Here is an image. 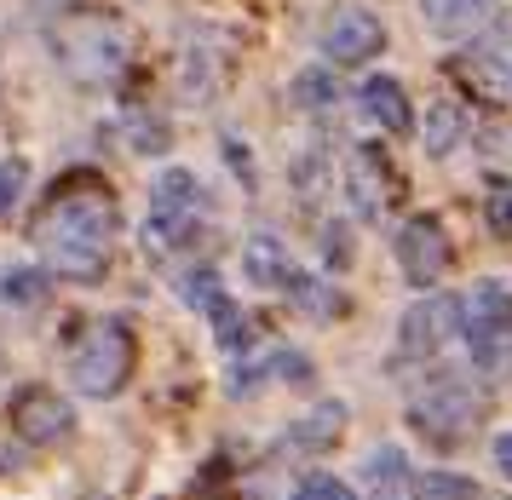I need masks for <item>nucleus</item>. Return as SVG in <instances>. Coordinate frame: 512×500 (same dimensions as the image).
Instances as JSON below:
<instances>
[{"label":"nucleus","instance_id":"f8f14e48","mask_svg":"<svg viewBox=\"0 0 512 500\" xmlns=\"http://www.w3.org/2000/svg\"><path fill=\"white\" fill-rule=\"evenodd\" d=\"M357 104H363V115H369L374 127H386V133H409V127H415L409 92L397 87L392 75H369V81L357 87Z\"/></svg>","mask_w":512,"mask_h":500},{"label":"nucleus","instance_id":"4be33fe9","mask_svg":"<svg viewBox=\"0 0 512 500\" xmlns=\"http://www.w3.org/2000/svg\"><path fill=\"white\" fill-rule=\"evenodd\" d=\"M484 219H489L495 236H512V196H507V190H495V196L484 202Z\"/></svg>","mask_w":512,"mask_h":500},{"label":"nucleus","instance_id":"dca6fc26","mask_svg":"<svg viewBox=\"0 0 512 500\" xmlns=\"http://www.w3.org/2000/svg\"><path fill=\"white\" fill-rule=\"evenodd\" d=\"M461 133H466L461 104H438V110L426 115V150H432V156H449V150L461 144Z\"/></svg>","mask_w":512,"mask_h":500},{"label":"nucleus","instance_id":"9d476101","mask_svg":"<svg viewBox=\"0 0 512 500\" xmlns=\"http://www.w3.org/2000/svg\"><path fill=\"white\" fill-rule=\"evenodd\" d=\"M70 420H75L70 403L47 386H24L12 397V426H18L24 443H58V437L70 432Z\"/></svg>","mask_w":512,"mask_h":500},{"label":"nucleus","instance_id":"b1692460","mask_svg":"<svg viewBox=\"0 0 512 500\" xmlns=\"http://www.w3.org/2000/svg\"><path fill=\"white\" fill-rule=\"evenodd\" d=\"M6 294H12V299H41L47 288H41V276H18V271H6Z\"/></svg>","mask_w":512,"mask_h":500},{"label":"nucleus","instance_id":"4468645a","mask_svg":"<svg viewBox=\"0 0 512 500\" xmlns=\"http://www.w3.org/2000/svg\"><path fill=\"white\" fill-rule=\"evenodd\" d=\"M242 265H248V276L259 288H294V265H288V248L277 236H254L248 253H242Z\"/></svg>","mask_w":512,"mask_h":500},{"label":"nucleus","instance_id":"a211bd4d","mask_svg":"<svg viewBox=\"0 0 512 500\" xmlns=\"http://www.w3.org/2000/svg\"><path fill=\"white\" fill-rule=\"evenodd\" d=\"M340 420H346V414L328 403V409H317V420H305V426H300L294 437H300V443H328V437L340 432Z\"/></svg>","mask_w":512,"mask_h":500},{"label":"nucleus","instance_id":"1a4fd4ad","mask_svg":"<svg viewBox=\"0 0 512 500\" xmlns=\"http://www.w3.org/2000/svg\"><path fill=\"white\" fill-rule=\"evenodd\" d=\"M346 190H351V207H357L363 219H380V213L397 202V173L386 167V156H380L374 144L351 150V161H346Z\"/></svg>","mask_w":512,"mask_h":500},{"label":"nucleus","instance_id":"6e6552de","mask_svg":"<svg viewBox=\"0 0 512 500\" xmlns=\"http://www.w3.org/2000/svg\"><path fill=\"white\" fill-rule=\"evenodd\" d=\"M386 46V23L363 12V6H346V12H334L323 29V58L328 64H369L374 52Z\"/></svg>","mask_w":512,"mask_h":500},{"label":"nucleus","instance_id":"423d86ee","mask_svg":"<svg viewBox=\"0 0 512 500\" xmlns=\"http://www.w3.org/2000/svg\"><path fill=\"white\" fill-rule=\"evenodd\" d=\"M478 414H484L478 391L461 386V380H438L426 397H415L409 420H415V432H426L432 443H455V437H466L478 426Z\"/></svg>","mask_w":512,"mask_h":500},{"label":"nucleus","instance_id":"5701e85b","mask_svg":"<svg viewBox=\"0 0 512 500\" xmlns=\"http://www.w3.org/2000/svg\"><path fill=\"white\" fill-rule=\"evenodd\" d=\"M300 104H311V110H328V104H334L328 75H300Z\"/></svg>","mask_w":512,"mask_h":500},{"label":"nucleus","instance_id":"f03ea898","mask_svg":"<svg viewBox=\"0 0 512 500\" xmlns=\"http://www.w3.org/2000/svg\"><path fill=\"white\" fill-rule=\"evenodd\" d=\"M58 46H64V64L75 81L87 87H110L121 69H127V29L110 12H70L58 23Z\"/></svg>","mask_w":512,"mask_h":500},{"label":"nucleus","instance_id":"39448f33","mask_svg":"<svg viewBox=\"0 0 512 500\" xmlns=\"http://www.w3.org/2000/svg\"><path fill=\"white\" fill-rule=\"evenodd\" d=\"M461 334L472 345V357L484 368H495L507 357L512 345V294L501 282H484V288H472V299L461 305Z\"/></svg>","mask_w":512,"mask_h":500},{"label":"nucleus","instance_id":"9b49d317","mask_svg":"<svg viewBox=\"0 0 512 500\" xmlns=\"http://www.w3.org/2000/svg\"><path fill=\"white\" fill-rule=\"evenodd\" d=\"M449 334H461V299H426L403 317V351L409 357H432Z\"/></svg>","mask_w":512,"mask_h":500},{"label":"nucleus","instance_id":"ddd939ff","mask_svg":"<svg viewBox=\"0 0 512 500\" xmlns=\"http://www.w3.org/2000/svg\"><path fill=\"white\" fill-rule=\"evenodd\" d=\"M185 299L196 305V311H208L225 345L242 340V311L225 299V288H219V276H213V271H190V276H185Z\"/></svg>","mask_w":512,"mask_h":500},{"label":"nucleus","instance_id":"0eeeda50","mask_svg":"<svg viewBox=\"0 0 512 500\" xmlns=\"http://www.w3.org/2000/svg\"><path fill=\"white\" fill-rule=\"evenodd\" d=\"M449 259H455L449 230H443L432 213H415L409 225L397 230V265H403V276H409L415 288H432V282L449 271Z\"/></svg>","mask_w":512,"mask_h":500},{"label":"nucleus","instance_id":"7ed1b4c3","mask_svg":"<svg viewBox=\"0 0 512 500\" xmlns=\"http://www.w3.org/2000/svg\"><path fill=\"white\" fill-rule=\"evenodd\" d=\"M139 363V345H133V328L121 317H98L70 351V380L81 397H116L127 386V374Z\"/></svg>","mask_w":512,"mask_h":500},{"label":"nucleus","instance_id":"f3484780","mask_svg":"<svg viewBox=\"0 0 512 500\" xmlns=\"http://www.w3.org/2000/svg\"><path fill=\"white\" fill-rule=\"evenodd\" d=\"M415 500H478V483L472 478H455V472H426V478L409 483Z\"/></svg>","mask_w":512,"mask_h":500},{"label":"nucleus","instance_id":"2eb2a0df","mask_svg":"<svg viewBox=\"0 0 512 500\" xmlns=\"http://www.w3.org/2000/svg\"><path fill=\"white\" fill-rule=\"evenodd\" d=\"M420 12H426V23L438 35H461V29H472L489 12V0H420Z\"/></svg>","mask_w":512,"mask_h":500},{"label":"nucleus","instance_id":"6ab92c4d","mask_svg":"<svg viewBox=\"0 0 512 500\" xmlns=\"http://www.w3.org/2000/svg\"><path fill=\"white\" fill-rule=\"evenodd\" d=\"M294 500H357V495H351V489H346L340 478H305Z\"/></svg>","mask_w":512,"mask_h":500},{"label":"nucleus","instance_id":"20e7f679","mask_svg":"<svg viewBox=\"0 0 512 500\" xmlns=\"http://www.w3.org/2000/svg\"><path fill=\"white\" fill-rule=\"evenodd\" d=\"M202 184L196 173L185 167H167L162 179H156V196H150V248L156 253H173L185 248L190 236L202 230Z\"/></svg>","mask_w":512,"mask_h":500},{"label":"nucleus","instance_id":"412c9836","mask_svg":"<svg viewBox=\"0 0 512 500\" xmlns=\"http://www.w3.org/2000/svg\"><path fill=\"white\" fill-rule=\"evenodd\" d=\"M18 190H24V167H18V161H0V219L12 213Z\"/></svg>","mask_w":512,"mask_h":500},{"label":"nucleus","instance_id":"393cba45","mask_svg":"<svg viewBox=\"0 0 512 500\" xmlns=\"http://www.w3.org/2000/svg\"><path fill=\"white\" fill-rule=\"evenodd\" d=\"M495 466H501V472L512 478V432H507V437H495Z\"/></svg>","mask_w":512,"mask_h":500},{"label":"nucleus","instance_id":"f257e3e1","mask_svg":"<svg viewBox=\"0 0 512 500\" xmlns=\"http://www.w3.org/2000/svg\"><path fill=\"white\" fill-rule=\"evenodd\" d=\"M110 242H116V202H110L98 184L64 190V196L41 213V225H35L41 259H47L58 276H75V282H98V276H104Z\"/></svg>","mask_w":512,"mask_h":500},{"label":"nucleus","instance_id":"aec40b11","mask_svg":"<svg viewBox=\"0 0 512 500\" xmlns=\"http://www.w3.org/2000/svg\"><path fill=\"white\" fill-rule=\"evenodd\" d=\"M484 161H489V167H507V173H512V127H489Z\"/></svg>","mask_w":512,"mask_h":500}]
</instances>
